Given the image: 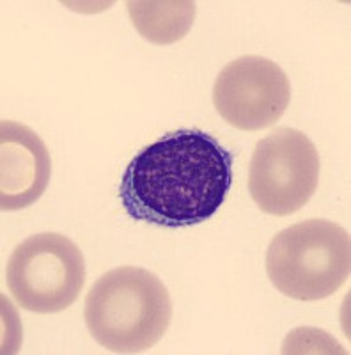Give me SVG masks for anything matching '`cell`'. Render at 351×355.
<instances>
[{
    "label": "cell",
    "instance_id": "obj_1",
    "mask_svg": "<svg viewBox=\"0 0 351 355\" xmlns=\"http://www.w3.org/2000/svg\"><path fill=\"white\" fill-rule=\"evenodd\" d=\"M233 185V153L202 130H176L138 151L119 199L134 220L186 227L210 220Z\"/></svg>",
    "mask_w": 351,
    "mask_h": 355
},
{
    "label": "cell",
    "instance_id": "obj_2",
    "mask_svg": "<svg viewBox=\"0 0 351 355\" xmlns=\"http://www.w3.org/2000/svg\"><path fill=\"white\" fill-rule=\"evenodd\" d=\"M87 331L114 354H141L163 338L172 300L162 279L142 266H119L101 275L84 302Z\"/></svg>",
    "mask_w": 351,
    "mask_h": 355
},
{
    "label": "cell",
    "instance_id": "obj_3",
    "mask_svg": "<svg viewBox=\"0 0 351 355\" xmlns=\"http://www.w3.org/2000/svg\"><path fill=\"white\" fill-rule=\"evenodd\" d=\"M351 272L350 231L325 218H309L273 236L267 274L275 290L302 302L339 291Z\"/></svg>",
    "mask_w": 351,
    "mask_h": 355
},
{
    "label": "cell",
    "instance_id": "obj_4",
    "mask_svg": "<svg viewBox=\"0 0 351 355\" xmlns=\"http://www.w3.org/2000/svg\"><path fill=\"white\" fill-rule=\"evenodd\" d=\"M6 277L21 309L52 315L77 302L85 284V261L64 234L37 233L12 250Z\"/></svg>",
    "mask_w": 351,
    "mask_h": 355
},
{
    "label": "cell",
    "instance_id": "obj_5",
    "mask_svg": "<svg viewBox=\"0 0 351 355\" xmlns=\"http://www.w3.org/2000/svg\"><path fill=\"white\" fill-rule=\"evenodd\" d=\"M319 182V155L305 133L277 128L255 144L249 190L261 211L286 217L311 201Z\"/></svg>",
    "mask_w": 351,
    "mask_h": 355
},
{
    "label": "cell",
    "instance_id": "obj_6",
    "mask_svg": "<svg viewBox=\"0 0 351 355\" xmlns=\"http://www.w3.org/2000/svg\"><path fill=\"white\" fill-rule=\"evenodd\" d=\"M291 101L289 78L261 55H243L218 73L213 103L234 128L255 132L279 121Z\"/></svg>",
    "mask_w": 351,
    "mask_h": 355
},
{
    "label": "cell",
    "instance_id": "obj_7",
    "mask_svg": "<svg viewBox=\"0 0 351 355\" xmlns=\"http://www.w3.org/2000/svg\"><path fill=\"white\" fill-rule=\"evenodd\" d=\"M52 160L45 142L21 123L0 121V210L17 211L45 194Z\"/></svg>",
    "mask_w": 351,
    "mask_h": 355
},
{
    "label": "cell",
    "instance_id": "obj_8",
    "mask_svg": "<svg viewBox=\"0 0 351 355\" xmlns=\"http://www.w3.org/2000/svg\"><path fill=\"white\" fill-rule=\"evenodd\" d=\"M129 20L144 40L154 44H172L188 34L195 20L192 0H128Z\"/></svg>",
    "mask_w": 351,
    "mask_h": 355
}]
</instances>
